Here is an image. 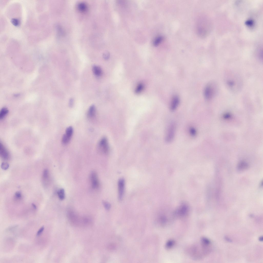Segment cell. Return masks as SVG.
Returning a JSON list of instances; mask_svg holds the SVG:
<instances>
[{
  "label": "cell",
  "instance_id": "cell-1",
  "mask_svg": "<svg viewBox=\"0 0 263 263\" xmlns=\"http://www.w3.org/2000/svg\"><path fill=\"white\" fill-rule=\"evenodd\" d=\"M226 75L225 82L228 89L235 92L239 91L242 86V82L240 77L234 73H230Z\"/></svg>",
  "mask_w": 263,
  "mask_h": 263
},
{
  "label": "cell",
  "instance_id": "cell-2",
  "mask_svg": "<svg viewBox=\"0 0 263 263\" xmlns=\"http://www.w3.org/2000/svg\"><path fill=\"white\" fill-rule=\"evenodd\" d=\"M200 243L194 245L189 250L190 256L193 259L196 260L203 258L204 255L207 253V249L209 246L204 244L201 241Z\"/></svg>",
  "mask_w": 263,
  "mask_h": 263
},
{
  "label": "cell",
  "instance_id": "cell-3",
  "mask_svg": "<svg viewBox=\"0 0 263 263\" xmlns=\"http://www.w3.org/2000/svg\"><path fill=\"white\" fill-rule=\"evenodd\" d=\"M218 90V85L215 82H209L206 86L204 90L205 98L207 100L211 99L216 96Z\"/></svg>",
  "mask_w": 263,
  "mask_h": 263
},
{
  "label": "cell",
  "instance_id": "cell-4",
  "mask_svg": "<svg viewBox=\"0 0 263 263\" xmlns=\"http://www.w3.org/2000/svg\"><path fill=\"white\" fill-rule=\"evenodd\" d=\"M189 212V209L188 206L186 205H183L174 212V216L179 218H183L188 215Z\"/></svg>",
  "mask_w": 263,
  "mask_h": 263
},
{
  "label": "cell",
  "instance_id": "cell-5",
  "mask_svg": "<svg viewBox=\"0 0 263 263\" xmlns=\"http://www.w3.org/2000/svg\"><path fill=\"white\" fill-rule=\"evenodd\" d=\"M67 216L70 222L74 225H78L81 223L83 224V218H80L73 211H69L67 213Z\"/></svg>",
  "mask_w": 263,
  "mask_h": 263
},
{
  "label": "cell",
  "instance_id": "cell-6",
  "mask_svg": "<svg viewBox=\"0 0 263 263\" xmlns=\"http://www.w3.org/2000/svg\"><path fill=\"white\" fill-rule=\"evenodd\" d=\"M176 128V125L174 123L171 124L169 126L165 137L166 142L170 143L173 141L174 137Z\"/></svg>",
  "mask_w": 263,
  "mask_h": 263
},
{
  "label": "cell",
  "instance_id": "cell-7",
  "mask_svg": "<svg viewBox=\"0 0 263 263\" xmlns=\"http://www.w3.org/2000/svg\"><path fill=\"white\" fill-rule=\"evenodd\" d=\"M98 149L100 152L105 154L108 152L109 147L107 138H103L100 140L98 144Z\"/></svg>",
  "mask_w": 263,
  "mask_h": 263
},
{
  "label": "cell",
  "instance_id": "cell-8",
  "mask_svg": "<svg viewBox=\"0 0 263 263\" xmlns=\"http://www.w3.org/2000/svg\"><path fill=\"white\" fill-rule=\"evenodd\" d=\"M125 181L123 178L120 179L118 182V197L120 200L123 198L124 194Z\"/></svg>",
  "mask_w": 263,
  "mask_h": 263
},
{
  "label": "cell",
  "instance_id": "cell-9",
  "mask_svg": "<svg viewBox=\"0 0 263 263\" xmlns=\"http://www.w3.org/2000/svg\"><path fill=\"white\" fill-rule=\"evenodd\" d=\"M73 133V128L71 126L68 127L66 130V133L63 136L62 142L63 144H67L71 140Z\"/></svg>",
  "mask_w": 263,
  "mask_h": 263
},
{
  "label": "cell",
  "instance_id": "cell-10",
  "mask_svg": "<svg viewBox=\"0 0 263 263\" xmlns=\"http://www.w3.org/2000/svg\"><path fill=\"white\" fill-rule=\"evenodd\" d=\"M90 180L92 188L94 189H97L99 186V182L97 174L95 172H91L90 175Z\"/></svg>",
  "mask_w": 263,
  "mask_h": 263
},
{
  "label": "cell",
  "instance_id": "cell-11",
  "mask_svg": "<svg viewBox=\"0 0 263 263\" xmlns=\"http://www.w3.org/2000/svg\"><path fill=\"white\" fill-rule=\"evenodd\" d=\"M180 100L178 96L175 95L172 99L170 104V109L172 111H175L177 109L179 105Z\"/></svg>",
  "mask_w": 263,
  "mask_h": 263
},
{
  "label": "cell",
  "instance_id": "cell-12",
  "mask_svg": "<svg viewBox=\"0 0 263 263\" xmlns=\"http://www.w3.org/2000/svg\"><path fill=\"white\" fill-rule=\"evenodd\" d=\"M0 155L2 158L5 160H8L10 157L9 152L1 142L0 143Z\"/></svg>",
  "mask_w": 263,
  "mask_h": 263
},
{
  "label": "cell",
  "instance_id": "cell-13",
  "mask_svg": "<svg viewBox=\"0 0 263 263\" xmlns=\"http://www.w3.org/2000/svg\"><path fill=\"white\" fill-rule=\"evenodd\" d=\"M96 115V109L94 105H92L89 108L87 112V117L90 119H94Z\"/></svg>",
  "mask_w": 263,
  "mask_h": 263
},
{
  "label": "cell",
  "instance_id": "cell-14",
  "mask_svg": "<svg viewBox=\"0 0 263 263\" xmlns=\"http://www.w3.org/2000/svg\"><path fill=\"white\" fill-rule=\"evenodd\" d=\"M93 72L95 75L100 76L102 75V71L101 68L97 66L94 65L92 68Z\"/></svg>",
  "mask_w": 263,
  "mask_h": 263
},
{
  "label": "cell",
  "instance_id": "cell-15",
  "mask_svg": "<svg viewBox=\"0 0 263 263\" xmlns=\"http://www.w3.org/2000/svg\"><path fill=\"white\" fill-rule=\"evenodd\" d=\"M248 167V165L244 161L240 162L238 164V170L242 171L247 169Z\"/></svg>",
  "mask_w": 263,
  "mask_h": 263
},
{
  "label": "cell",
  "instance_id": "cell-16",
  "mask_svg": "<svg viewBox=\"0 0 263 263\" xmlns=\"http://www.w3.org/2000/svg\"><path fill=\"white\" fill-rule=\"evenodd\" d=\"M175 244V242L174 240L170 239L166 243L165 245V248L168 249H172L174 246Z\"/></svg>",
  "mask_w": 263,
  "mask_h": 263
},
{
  "label": "cell",
  "instance_id": "cell-17",
  "mask_svg": "<svg viewBox=\"0 0 263 263\" xmlns=\"http://www.w3.org/2000/svg\"><path fill=\"white\" fill-rule=\"evenodd\" d=\"M8 113V109L5 107L2 108L0 112V119L2 120L7 115Z\"/></svg>",
  "mask_w": 263,
  "mask_h": 263
},
{
  "label": "cell",
  "instance_id": "cell-18",
  "mask_svg": "<svg viewBox=\"0 0 263 263\" xmlns=\"http://www.w3.org/2000/svg\"><path fill=\"white\" fill-rule=\"evenodd\" d=\"M59 198L61 200H63L65 198V194L64 190L63 189H60L58 192Z\"/></svg>",
  "mask_w": 263,
  "mask_h": 263
},
{
  "label": "cell",
  "instance_id": "cell-19",
  "mask_svg": "<svg viewBox=\"0 0 263 263\" xmlns=\"http://www.w3.org/2000/svg\"><path fill=\"white\" fill-rule=\"evenodd\" d=\"M78 8L80 11L82 12H84L87 9V6L85 3H81L78 4Z\"/></svg>",
  "mask_w": 263,
  "mask_h": 263
},
{
  "label": "cell",
  "instance_id": "cell-20",
  "mask_svg": "<svg viewBox=\"0 0 263 263\" xmlns=\"http://www.w3.org/2000/svg\"><path fill=\"white\" fill-rule=\"evenodd\" d=\"M163 38L161 36H159L157 37L153 41V45L155 46H157L163 41Z\"/></svg>",
  "mask_w": 263,
  "mask_h": 263
},
{
  "label": "cell",
  "instance_id": "cell-21",
  "mask_svg": "<svg viewBox=\"0 0 263 263\" xmlns=\"http://www.w3.org/2000/svg\"><path fill=\"white\" fill-rule=\"evenodd\" d=\"M160 224L162 226L165 225L167 222V218L165 216H161L159 219Z\"/></svg>",
  "mask_w": 263,
  "mask_h": 263
},
{
  "label": "cell",
  "instance_id": "cell-22",
  "mask_svg": "<svg viewBox=\"0 0 263 263\" xmlns=\"http://www.w3.org/2000/svg\"><path fill=\"white\" fill-rule=\"evenodd\" d=\"M144 88V85L141 83L139 84L136 89L135 92L136 93L138 94L140 93L142 91Z\"/></svg>",
  "mask_w": 263,
  "mask_h": 263
},
{
  "label": "cell",
  "instance_id": "cell-23",
  "mask_svg": "<svg viewBox=\"0 0 263 263\" xmlns=\"http://www.w3.org/2000/svg\"><path fill=\"white\" fill-rule=\"evenodd\" d=\"M189 132L190 135L192 137H195L196 135L197 131L196 129L193 127L190 128L189 130Z\"/></svg>",
  "mask_w": 263,
  "mask_h": 263
},
{
  "label": "cell",
  "instance_id": "cell-24",
  "mask_svg": "<svg viewBox=\"0 0 263 263\" xmlns=\"http://www.w3.org/2000/svg\"><path fill=\"white\" fill-rule=\"evenodd\" d=\"M49 176V171L47 169L44 171L43 174V178L45 180L47 179Z\"/></svg>",
  "mask_w": 263,
  "mask_h": 263
},
{
  "label": "cell",
  "instance_id": "cell-25",
  "mask_svg": "<svg viewBox=\"0 0 263 263\" xmlns=\"http://www.w3.org/2000/svg\"><path fill=\"white\" fill-rule=\"evenodd\" d=\"M103 203L105 208L106 209L108 210L110 208L111 205L110 204L105 201H103Z\"/></svg>",
  "mask_w": 263,
  "mask_h": 263
},
{
  "label": "cell",
  "instance_id": "cell-26",
  "mask_svg": "<svg viewBox=\"0 0 263 263\" xmlns=\"http://www.w3.org/2000/svg\"><path fill=\"white\" fill-rule=\"evenodd\" d=\"M1 167L2 169L5 170L8 168L9 167V165L8 163H3L1 164Z\"/></svg>",
  "mask_w": 263,
  "mask_h": 263
},
{
  "label": "cell",
  "instance_id": "cell-27",
  "mask_svg": "<svg viewBox=\"0 0 263 263\" xmlns=\"http://www.w3.org/2000/svg\"><path fill=\"white\" fill-rule=\"evenodd\" d=\"M12 23L14 25L17 26L19 25L20 22L19 20L16 19H12Z\"/></svg>",
  "mask_w": 263,
  "mask_h": 263
},
{
  "label": "cell",
  "instance_id": "cell-28",
  "mask_svg": "<svg viewBox=\"0 0 263 263\" xmlns=\"http://www.w3.org/2000/svg\"><path fill=\"white\" fill-rule=\"evenodd\" d=\"M15 198L17 200L21 199L22 197V195L20 192H16L15 195Z\"/></svg>",
  "mask_w": 263,
  "mask_h": 263
},
{
  "label": "cell",
  "instance_id": "cell-29",
  "mask_svg": "<svg viewBox=\"0 0 263 263\" xmlns=\"http://www.w3.org/2000/svg\"><path fill=\"white\" fill-rule=\"evenodd\" d=\"M45 227L43 226L41 227L37 232L36 236H38L41 235L43 233V232L44 230Z\"/></svg>",
  "mask_w": 263,
  "mask_h": 263
},
{
  "label": "cell",
  "instance_id": "cell-30",
  "mask_svg": "<svg viewBox=\"0 0 263 263\" xmlns=\"http://www.w3.org/2000/svg\"><path fill=\"white\" fill-rule=\"evenodd\" d=\"M109 54L108 52H104L103 54V57L106 60L108 59L109 57Z\"/></svg>",
  "mask_w": 263,
  "mask_h": 263
},
{
  "label": "cell",
  "instance_id": "cell-31",
  "mask_svg": "<svg viewBox=\"0 0 263 263\" xmlns=\"http://www.w3.org/2000/svg\"><path fill=\"white\" fill-rule=\"evenodd\" d=\"M74 103V100L73 98L70 99L69 102V106L70 107H73Z\"/></svg>",
  "mask_w": 263,
  "mask_h": 263
},
{
  "label": "cell",
  "instance_id": "cell-32",
  "mask_svg": "<svg viewBox=\"0 0 263 263\" xmlns=\"http://www.w3.org/2000/svg\"><path fill=\"white\" fill-rule=\"evenodd\" d=\"M32 206L34 209H37V207L34 204H33Z\"/></svg>",
  "mask_w": 263,
  "mask_h": 263
}]
</instances>
